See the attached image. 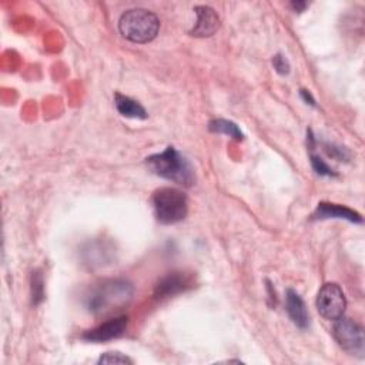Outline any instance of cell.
Here are the masks:
<instances>
[{
	"mask_svg": "<svg viewBox=\"0 0 365 365\" xmlns=\"http://www.w3.org/2000/svg\"><path fill=\"white\" fill-rule=\"evenodd\" d=\"M155 220L160 224H175L185 218L188 212L187 195L173 187H161L151 197Z\"/></svg>",
	"mask_w": 365,
	"mask_h": 365,
	"instance_id": "277c9868",
	"label": "cell"
},
{
	"mask_svg": "<svg viewBox=\"0 0 365 365\" xmlns=\"http://www.w3.org/2000/svg\"><path fill=\"white\" fill-rule=\"evenodd\" d=\"M134 287L125 279H108L97 285L87 297V309L93 314H108L127 305Z\"/></svg>",
	"mask_w": 365,
	"mask_h": 365,
	"instance_id": "7a4b0ae2",
	"label": "cell"
},
{
	"mask_svg": "<svg viewBox=\"0 0 365 365\" xmlns=\"http://www.w3.org/2000/svg\"><path fill=\"white\" fill-rule=\"evenodd\" d=\"M315 304L321 317L329 321H335L344 315L346 299L342 288L338 284L327 282L318 291Z\"/></svg>",
	"mask_w": 365,
	"mask_h": 365,
	"instance_id": "8992f818",
	"label": "cell"
},
{
	"mask_svg": "<svg viewBox=\"0 0 365 365\" xmlns=\"http://www.w3.org/2000/svg\"><path fill=\"white\" fill-rule=\"evenodd\" d=\"M324 150L332 158H336V160H346V158H349V153L344 147H338V145H334V144H324Z\"/></svg>",
	"mask_w": 365,
	"mask_h": 365,
	"instance_id": "e0dca14e",
	"label": "cell"
},
{
	"mask_svg": "<svg viewBox=\"0 0 365 365\" xmlns=\"http://www.w3.org/2000/svg\"><path fill=\"white\" fill-rule=\"evenodd\" d=\"M285 309L288 312L289 319L301 329H307L309 327V314L307 305L301 295L294 289H287L285 294Z\"/></svg>",
	"mask_w": 365,
	"mask_h": 365,
	"instance_id": "30bf717a",
	"label": "cell"
},
{
	"mask_svg": "<svg viewBox=\"0 0 365 365\" xmlns=\"http://www.w3.org/2000/svg\"><path fill=\"white\" fill-rule=\"evenodd\" d=\"M208 128H210V131H212V133H220V134H225V135H228V137H231V138H234V140H237V141H240V140H242V131L240 130V127L235 124V123H232V121H230V120H224V118H215V120H211L210 123H208Z\"/></svg>",
	"mask_w": 365,
	"mask_h": 365,
	"instance_id": "4fadbf2b",
	"label": "cell"
},
{
	"mask_svg": "<svg viewBox=\"0 0 365 365\" xmlns=\"http://www.w3.org/2000/svg\"><path fill=\"white\" fill-rule=\"evenodd\" d=\"M332 335L338 345L354 356H364L365 352V338L362 327L351 318L339 317L335 319Z\"/></svg>",
	"mask_w": 365,
	"mask_h": 365,
	"instance_id": "5b68a950",
	"label": "cell"
},
{
	"mask_svg": "<svg viewBox=\"0 0 365 365\" xmlns=\"http://www.w3.org/2000/svg\"><path fill=\"white\" fill-rule=\"evenodd\" d=\"M97 362L98 364H133V359H130L127 355L121 352H106L98 358Z\"/></svg>",
	"mask_w": 365,
	"mask_h": 365,
	"instance_id": "2e32d148",
	"label": "cell"
},
{
	"mask_svg": "<svg viewBox=\"0 0 365 365\" xmlns=\"http://www.w3.org/2000/svg\"><path fill=\"white\" fill-rule=\"evenodd\" d=\"M188 285V278L181 272H173L160 279V282L155 285L154 297L158 299L173 297L181 291H184Z\"/></svg>",
	"mask_w": 365,
	"mask_h": 365,
	"instance_id": "8fae6325",
	"label": "cell"
},
{
	"mask_svg": "<svg viewBox=\"0 0 365 365\" xmlns=\"http://www.w3.org/2000/svg\"><path fill=\"white\" fill-rule=\"evenodd\" d=\"M127 325H128V318L125 315H120L100 324L93 329L86 331L81 335V338L88 342H104V341L115 339L125 332Z\"/></svg>",
	"mask_w": 365,
	"mask_h": 365,
	"instance_id": "52a82bcc",
	"label": "cell"
},
{
	"mask_svg": "<svg viewBox=\"0 0 365 365\" xmlns=\"http://www.w3.org/2000/svg\"><path fill=\"white\" fill-rule=\"evenodd\" d=\"M272 66H274L275 71L279 73V74H282V76L288 74V71H289V63H288V60H287L282 54H279V53L272 57Z\"/></svg>",
	"mask_w": 365,
	"mask_h": 365,
	"instance_id": "ac0fdd59",
	"label": "cell"
},
{
	"mask_svg": "<svg viewBox=\"0 0 365 365\" xmlns=\"http://www.w3.org/2000/svg\"><path fill=\"white\" fill-rule=\"evenodd\" d=\"M118 30L124 38L143 44L155 38L160 30V20L147 9H131L121 14Z\"/></svg>",
	"mask_w": 365,
	"mask_h": 365,
	"instance_id": "3957f363",
	"label": "cell"
},
{
	"mask_svg": "<svg viewBox=\"0 0 365 365\" xmlns=\"http://www.w3.org/2000/svg\"><path fill=\"white\" fill-rule=\"evenodd\" d=\"M328 218L346 220V221L355 222V224L362 222V217H361L359 212H356V211H354V210H351L345 205L321 201L317 205L315 211L312 212V220H328Z\"/></svg>",
	"mask_w": 365,
	"mask_h": 365,
	"instance_id": "9c48e42d",
	"label": "cell"
},
{
	"mask_svg": "<svg viewBox=\"0 0 365 365\" xmlns=\"http://www.w3.org/2000/svg\"><path fill=\"white\" fill-rule=\"evenodd\" d=\"M30 295H31V304L34 307H37L44 299V279L40 269H36L31 272Z\"/></svg>",
	"mask_w": 365,
	"mask_h": 365,
	"instance_id": "5bb4252c",
	"label": "cell"
},
{
	"mask_svg": "<svg viewBox=\"0 0 365 365\" xmlns=\"http://www.w3.org/2000/svg\"><path fill=\"white\" fill-rule=\"evenodd\" d=\"M114 104L117 111L128 118H138V120H144L148 117L145 108L135 100H133L128 96H124L121 93H115L114 94Z\"/></svg>",
	"mask_w": 365,
	"mask_h": 365,
	"instance_id": "7c38bea8",
	"label": "cell"
},
{
	"mask_svg": "<svg viewBox=\"0 0 365 365\" xmlns=\"http://www.w3.org/2000/svg\"><path fill=\"white\" fill-rule=\"evenodd\" d=\"M145 164L151 173L175 184L190 187L195 181L192 165L174 147H167L163 153L147 157Z\"/></svg>",
	"mask_w": 365,
	"mask_h": 365,
	"instance_id": "6da1fadb",
	"label": "cell"
},
{
	"mask_svg": "<svg viewBox=\"0 0 365 365\" xmlns=\"http://www.w3.org/2000/svg\"><path fill=\"white\" fill-rule=\"evenodd\" d=\"M197 21L190 34L195 37H210L220 29V17L217 11L208 6L194 7Z\"/></svg>",
	"mask_w": 365,
	"mask_h": 365,
	"instance_id": "ba28073f",
	"label": "cell"
},
{
	"mask_svg": "<svg viewBox=\"0 0 365 365\" xmlns=\"http://www.w3.org/2000/svg\"><path fill=\"white\" fill-rule=\"evenodd\" d=\"M301 97L304 98V101H307L308 104H311V106H315V100H314V97L311 96V93L308 91V90H304V88H301Z\"/></svg>",
	"mask_w": 365,
	"mask_h": 365,
	"instance_id": "d6986e66",
	"label": "cell"
},
{
	"mask_svg": "<svg viewBox=\"0 0 365 365\" xmlns=\"http://www.w3.org/2000/svg\"><path fill=\"white\" fill-rule=\"evenodd\" d=\"M311 165L314 168V171L319 175H325V177H335L336 173L332 170L331 165H328L319 155L311 153Z\"/></svg>",
	"mask_w": 365,
	"mask_h": 365,
	"instance_id": "9a60e30c",
	"label": "cell"
},
{
	"mask_svg": "<svg viewBox=\"0 0 365 365\" xmlns=\"http://www.w3.org/2000/svg\"><path fill=\"white\" fill-rule=\"evenodd\" d=\"M307 6H308L307 1H292V3H291V7H292L297 13L304 11V9H305Z\"/></svg>",
	"mask_w": 365,
	"mask_h": 365,
	"instance_id": "ffe728a7",
	"label": "cell"
}]
</instances>
